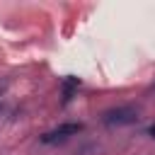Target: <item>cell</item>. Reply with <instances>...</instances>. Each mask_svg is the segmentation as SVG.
Instances as JSON below:
<instances>
[{
	"instance_id": "cell-3",
	"label": "cell",
	"mask_w": 155,
	"mask_h": 155,
	"mask_svg": "<svg viewBox=\"0 0 155 155\" xmlns=\"http://www.w3.org/2000/svg\"><path fill=\"white\" fill-rule=\"evenodd\" d=\"M80 82H78V78H65V82H63V99L68 102L70 97H73V92H75V87H78Z\"/></svg>"
},
{
	"instance_id": "cell-4",
	"label": "cell",
	"mask_w": 155,
	"mask_h": 155,
	"mask_svg": "<svg viewBox=\"0 0 155 155\" xmlns=\"http://www.w3.org/2000/svg\"><path fill=\"white\" fill-rule=\"evenodd\" d=\"M148 136H150V138H155V124H153V126L148 128Z\"/></svg>"
},
{
	"instance_id": "cell-1",
	"label": "cell",
	"mask_w": 155,
	"mask_h": 155,
	"mask_svg": "<svg viewBox=\"0 0 155 155\" xmlns=\"http://www.w3.org/2000/svg\"><path fill=\"white\" fill-rule=\"evenodd\" d=\"M102 121H104L107 126H126V124L138 121V109L126 107V104H124V107H114V109H107V111H104Z\"/></svg>"
},
{
	"instance_id": "cell-2",
	"label": "cell",
	"mask_w": 155,
	"mask_h": 155,
	"mask_svg": "<svg viewBox=\"0 0 155 155\" xmlns=\"http://www.w3.org/2000/svg\"><path fill=\"white\" fill-rule=\"evenodd\" d=\"M80 131H82V124H80V121H65V124L56 126L53 131L44 133V136H41V143H56V140H65V138H70V136H78Z\"/></svg>"
}]
</instances>
